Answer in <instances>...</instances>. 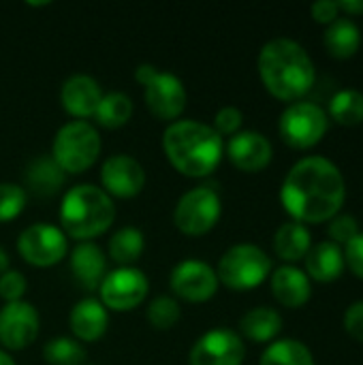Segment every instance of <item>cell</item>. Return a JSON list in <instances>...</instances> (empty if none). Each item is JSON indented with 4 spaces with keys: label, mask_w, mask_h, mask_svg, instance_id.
Wrapping results in <instances>:
<instances>
[{
    "label": "cell",
    "mask_w": 363,
    "mask_h": 365,
    "mask_svg": "<svg viewBox=\"0 0 363 365\" xmlns=\"http://www.w3.org/2000/svg\"><path fill=\"white\" fill-rule=\"evenodd\" d=\"M216 276L231 291H250L272 276V259L255 244H237L220 257Z\"/></svg>",
    "instance_id": "cell-6"
},
{
    "label": "cell",
    "mask_w": 363,
    "mask_h": 365,
    "mask_svg": "<svg viewBox=\"0 0 363 365\" xmlns=\"http://www.w3.org/2000/svg\"><path fill=\"white\" fill-rule=\"evenodd\" d=\"M342 126H357L363 122V94L359 90L347 88L334 94L329 101V115Z\"/></svg>",
    "instance_id": "cell-29"
},
{
    "label": "cell",
    "mask_w": 363,
    "mask_h": 365,
    "mask_svg": "<svg viewBox=\"0 0 363 365\" xmlns=\"http://www.w3.org/2000/svg\"><path fill=\"white\" fill-rule=\"evenodd\" d=\"M180 317H182V310H180V304L173 297L160 295V297L152 299L150 306H148V323L158 331L173 329L178 325Z\"/></svg>",
    "instance_id": "cell-31"
},
{
    "label": "cell",
    "mask_w": 363,
    "mask_h": 365,
    "mask_svg": "<svg viewBox=\"0 0 363 365\" xmlns=\"http://www.w3.org/2000/svg\"><path fill=\"white\" fill-rule=\"evenodd\" d=\"M306 276L317 282H334L344 274V250L334 242H319L312 244L306 259Z\"/></svg>",
    "instance_id": "cell-21"
},
{
    "label": "cell",
    "mask_w": 363,
    "mask_h": 365,
    "mask_svg": "<svg viewBox=\"0 0 363 365\" xmlns=\"http://www.w3.org/2000/svg\"><path fill=\"white\" fill-rule=\"evenodd\" d=\"M344 329L355 342L363 344V299L351 304L344 312Z\"/></svg>",
    "instance_id": "cell-37"
},
{
    "label": "cell",
    "mask_w": 363,
    "mask_h": 365,
    "mask_svg": "<svg viewBox=\"0 0 363 365\" xmlns=\"http://www.w3.org/2000/svg\"><path fill=\"white\" fill-rule=\"evenodd\" d=\"M156 71H158V68H156L154 64H139V66L135 68V79H137L141 86H145V83L156 75Z\"/></svg>",
    "instance_id": "cell-39"
},
{
    "label": "cell",
    "mask_w": 363,
    "mask_h": 365,
    "mask_svg": "<svg viewBox=\"0 0 363 365\" xmlns=\"http://www.w3.org/2000/svg\"><path fill=\"white\" fill-rule=\"evenodd\" d=\"M329 118L323 107L308 101L291 103L278 120L282 141L293 150H310L325 137Z\"/></svg>",
    "instance_id": "cell-7"
},
{
    "label": "cell",
    "mask_w": 363,
    "mask_h": 365,
    "mask_svg": "<svg viewBox=\"0 0 363 365\" xmlns=\"http://www.w3.org/2000/svg\"><path fill=\"white\" fill-rule=\"evenodd\" d=\"M242 124H244V113L237 109V107H223V109H218V113H216V118H214V130L220 135V137H233V135H237L240 133V128H242Z\"/></svg>",
    "instance_id": "cell-35"
},
{
    "label": "cell",
    "mask_w": 363,
    "mask_h": 365,
    "mask_svg": "<svg viewBox=\"0 0 363 365\" xmlns=\"http://www.w3.org/2000/svg\"><path fill=\"white\" fill-rule=\"evenodd\" d=\"M240 331L246 340L255 344L274 342L276 336L282 331V317L278 310L267 306L255 308L240 319Z\"/></svg>",
    "instance_id": "cell-22"
},
{
    "label": "cell",
    "mask_w": 363,
    "mask_h": 365,
    "mask_svg": "<svg viewBox=\"0 0 363 365\" xmlns=\"http://www.w3.org/2000/svg\"><path fill=\"white\" fill-rule=\"evenodd\" d=\"M274 150L270 139L257 130H240L227 141V158L244 173H259L272 163Z\"/></svg>",
    "instance_id": "cell-16"
},
{
    "label": "cell",
    "mask_w": 363,
    "mask_h": 365,
    "mask_svg": "<svg viewBox=\"0 0 363 365\" xmlns=\"http://www.w3.org/2000/svg\"><path fill=\"white\" fill-rule=\"evenodd\" d=\"M327 233H329V242L334 244H349L357 233H359V225L355 220V216H349V214H338L329 220V227H327Z\"/></svg>",
    "instance_id": "cell-34"
},
{
    "label": "cell",
    "mask_w": 363,
    "mask_h": 365,
    "mask_svg": "<svg viewBox=\"0 0 363 365\" xmlns=\"http://www.w3.org/2000/svg\"><path fill=\"white\" fill-rule=\"evenodd\" d=\"M101 145V135L90 122L71 120L56 133L51 158L66 175H79L96 163Z\"/></svg>",
    "instance_id": "cell-5"
},
{
    "label": "cell",
    "mask_w": 363,
    "mask_h": 365,
    "mask_svg": "<svg viewBox=\"0 0 363 365\" xmlns=\"http://www.w3.org/2000/svg\"><path fill=\"white\" fill-rule=\"evenodd\" d=\"M26 291H28V280L21 272L6 269L0 276V299H4V304L21 302Z\"/></svg>",
    "instance_id": "cell-33"
},
{
    "label": "cell",
    "mask_w": 363,
    "mask_h": 365,
    "mask_svg": "<svg viewBox=\"0 0 363 365\" xmlns=\"http://www.w3.org/2000/svg\"><path fill=\"white\" fill-rule=\"evenodd\" d=\"M257 68L265 90L287 103L302 101L317 79L315 62L308 51L297 41L285 36L272 38L261 47Z\"/></svg>",
    "instance_id": "cell-2"
},
{
    "label": "cell",
    "mask_w": 363,
    "mask_h": 365,
    "mask_svg": "<svg viewBox=\"0 0 363 365\" xmlns=\"http://www.w3.org/2000/svg\"><path fill=\"white\" fill-rule=\"evenodd\" d=\"M0 365H15L13 357L6 351H2V349H0Z\"/></svg>",
    "instance_id": "cell-42"
},
{
    "label": "cell",
    "mask_w": 363,
    "mask_h": 365,
    "mask_svg": "<svg viewBox=\"0 0 363 365\" xmlns=\"http://www.w3.org/2000/svg\"><path fill=\"white\" fill-rule=\"evenodd\" d=\"M41 329V317L30 302H13L0 308V346L6 351L28 349Z\"/></svg>",
    "instance_id": "cell-12"
},
{
    "label": "cell",
    "mask_w": 363,
    "mask_h": 365,
    "mask_svg": "<svg viewBox=\"0 0 363 365\" xmlns=\"http://www.w3.org/2000/svg\"><path fill=\"white\" fill-rule=\"evenodd\" d=\"M71 272L86 291H96L107 274L105 252L94 242H79L71 252Z\"/></svg>",
    "instance_id": "cell-20"
},
{
    "label": "cell",
    "mask_w": 363,
    "mask_h": 365,
    "mask_svg": "<svg viewBox=\"0 0 363 365\" xmlns=\"http://www.w3.org/2000/svg\"><path fill=\"white\" fill-rule=\"evenodd\" d=\"M150 291L145 274L137 267H118L105 274L98 287V302L113 312L135 310Z\"/></svg>",
    "instance_id": "cell-10"
},
{
    "label": "cell",
    "mask_w": 363,
    "mask_h": 365,
    "mask_svg": "<svg viewBox=\"0 0 363 365\" xmlns=\"http://www.w3.org/2000/svg\"><path fill=\"white\" fill-rule=\"evenodd\" d=\"M143 248H145L143 233L135 227H122L109 240L107 250H109V257L113 263H118L120 267H133V263H137L141 259Z\"/></svg>",
    "instance_id": "cell-26"
},
{
    "label": "cell",
    "mask_w": 363,
    "mask_h": 365,
    "mask_svg": "<svg viewBox=\"0 0 363 365\" xmlns=\"http://www.w3.org/2000/svg\"><path fill=\"white\" fill-rule=\"evenodd\" d=\"M6 269H11V261H9L6 250H2V248H0V276H2Z\"/></svg>",
    "instance_id": "cell-41"
},
{
    "label": "cell",
    "mask_w": 363,
    "mask_h": 365,
    "mask_svg": "<svg viewBox=\"0 0 363 365\" xmlns=\"http://www.w3.org/2000/svg\"><path fill=\"white\" fill-rule=\"evenodd\" d=\"M17 252L32 267H51L68 255V237L60 227L36 222L19 233Z\"/></svg>",
    "instance_id": "cell-9"
},
{
    "label": "cell",
    "mask_w": 363,
    "mask_h": 365,
    "mask_svg": "<svg viewBox=\"0 0 363 365\" xmlns=\"http://www.w3.org/2000/svg\"><path fill=\"white\" fill-rule=\"evenodd\" d=\"M169 287L175 297L190 304H203L216 295L220 282L212 265L197 259H186L171 269Z\"/></svg>",
    "instance_id": "cell-11"
},
{
    "label": "cell",
    "mask_w": 363,
    "mask_h": 365,
    "mask_svg": "<svg viewBox=\"0 0 363 365\" xmlns=\"http://www.w3.org/2000/svg\"><path fill=\"white\" fill-rule=\"evenodd\" d=\"M163 150L175 171L186 178L210 175L225 156L223 137L197 120H175L163 133Z\"/></svg>",
    "instance_id": "cell-3"
},
{
    "label": "cell",
    "mask_w": 363,
    "mask_h": 365,
    "mask_svg": "<svg viewBox=\"0 0 363 365\" xmlns=\"http://www.w3.org/2000/svg\"><path fill=\"white\" fill-rule=\"evenodd\" d=\"M310 13L315 17V21L319 24H332L340 17V9H338V2L336 0H319L310 6Z\"/></svg>",
    "instance_id": "cell-38"
},
{
    "label": "cell",
    "mask_w": 363,
    "mask_h": 365,
    "mask_svg": "<svg viewBox=\"0 0 363 365\" xmlns=\"http://www.w3.org/2000/svg\"><path fill=\"white\" fill-rule=\"evenodd\" d=\"M323 41H325V49L329 51L332 58L347 60V58H353L359 51L362 30H359V26L353 19L338 17L336 21H332L327 26Z\"/></svg>",
    "instance_id": "cell-25"
},
{
    "label": "cell",
    "mask_w": 363,
    "mask_h": 365,
    "mask_svg": "<svg viewBox=\"0 0 363 365\" xmlns=\"http://www.w3.org/2000/svg\"><path fill=\"white\" fill-rule=\"evenodd\" d=\"M270 287H272L276 302L285 308H291V310L306 306L310 302V295H312L310 278L306 276V272H302L295 265L278 267L270 278Z\"/></svg>",
    "instance_id": "cell-19"
},
{
    "label": "cell",
    "mask_w": 363,
    "mask_h": 365,
    "mask_svg": "<svg viewBox=\"0 0 363 365\" xmlns=\"http://www.w3.org/2000/svg\"><path fill=\"white\" fill-rule=\"evenodd\" d=\"M66 182V173L53 163L51 156L34 158L26 169V186L36 197H53Z\"/></svg>",
    "instance_id": "cell-23"
},
{
    "label": "cell",
    "mask_w": 363,
    "mask_h": 365,
    "mask_svg": "<svg viewBox=\"0 0 363 365\" xmlns=\"http://www.w3.org/2000/svg\"><path fill=\"white\" fill-rule=\"evenodd\" d=\"M259 365H315V357L304 342L282 338L263 351Z\"/></svg>",
    "instance_id": "cell-27"
},
{
    "label": "cell",
    "mask_w": 363,
    "mask_h": 365,
    "mask_svg": "<svg viewBox=\"0 0 363 365\" xmlns=\"http://www.w3.org/2000/svg\"><path fill=\"white\" fill-rule=\"evenodd\" d=\"M344 263L347 267L363 280V233L359 231L347 246H344Z\"/></svg>",
    "instance_id": "cell-36"
},
{
    "label": "cell",
    "mask_w": 363,
    "mask_h": 365,
    "mask_svg": "<svg viewBox=\"0 0 363 365\" xmlns=\"http://www.w3.org/2000/svg\"><path fill=\"white\" fill-rule=\"evenodd\" d=\"M68 327L77 342H98L109 327V312L98 299L86 297L73 306Z\"/></svg>",
    "instance_id": "cell-18"
},
{
    "label": "cell",
    "mask_w": 363,
    "mask_h": 365,
    "mask_svg": "<svg viewBox=\"0 0 363 365\" xmlns=\"http://www.w3.org/2000/svg\"><path fill=\"white\" fill-rule=\"evenodd\" d=\"M347 199V184L340 169L323 156L297 160L280 186V203L302 225L329 222Z\"/></svg>",
    "instance_id": "cell-1"
},
{
    "label": "cell",
    "mask_w": 363,
    "mask_h": 365,
    "mask_svg": "<svg viewBox=\"0 0 363 365\" xmlns=\"http://www.w3.org/2000/svg\"><path fill=\"white\" fill-rule=\"evenodd\" d=\"M94 118L103 128H111V130L122 128L133 118V101H131V96L124 94V92L103 94Z\"/></svg>",
    "instance_id": "cell-28"
},
{
    "label": "cell",
    "mask_w": 363,
    "mask_h": 365,
    "mask_svg": "<svg viewBox=\"0 0 363 365\" xmlns=\"http://www.w3.org/2000/svg\"><path fill=\"white\" fill-rule=\"evenodd\" d=\"M246 357V346L242 336L218 327L205 331L195 346L190 349L188 364L190 365H242Z\"/></svg>",
    "instance_id": "cell-13"
},
{
    "label": "cell",
    "mask_w": 363,
    "mask_h": 365,
    "mask_svg": "<svg viewBox=\"0 0 363 365\" xmlns=\"http://www.w3.org/2000/svg\"><path fill=\"white\" fill-rule=\"evenodd\" d=\"M101 184L109 197L133 199L145 186V171L137 158L128 154H111L101 167Z\"/></svg>",
    "instance_id": "cell-15"
},
{
    "label": "cell",
    "mask_w": 363,
    "mask_h": 365,
    "mask_svg": "<svg viewBox=\"0 0 363 365\" xmlns=\"http://www.w3.org/2000/svg\"><path fill=\"white\" fill-rule=\"evenodd\" d=\"M220 214V195L212 186H197L180 197L173 210V225L188 237H201L218 225Z\"/></svg>",
    "instance_id": "cell-8"
},
{
    "label": "cell",
    "mask_w": 363,
    "mask_h": 365,
    "mask_svg": "<svg viewBox=\"0 0 363 365\" xmlns=\"http://www.w3.org/2000/svg\"><path fill=\"white\" fill-rule=\"evenodd\" d=\"M43 359L47 365H81L86 361V351L75 338L58 336L43 346Z\"/></svg>",
    "instance_id": "cell-30"
},
{
    "label": "cell",
    "mask_w": 363,
    "mask_h": 365,
    "mask_svg": "<svg viewBox=\"0 0 363 365\" xmlns=\"http://www.w3.org/2000/svg\"><path fill=\"white\" fill-rule=\"evenodd\" d=\"M338 9L344 11L349 17L353 15H363V0H340L338 2Z\"/></svg>",
    "instance_id": "cell-40"
},
{
    "label": "cell",
    "mask_w": 363,
    "mask_h": 365,
    "mask_svg": "<svg viewBox=\"0 0 363 365\" xmlns=\"http://www.w3.org/2000/svg\"><path fill=\"white\" fill-rule=\"evenodd\" d=\"M145 88V105L150 113L163 122H175L186 109V88L180 77L173 73L156 71V75L143 86Z\"/></svg>",
    "instance_id": "cell-14"
},
{
    "label": "cell",
    "mask_w": 363,
    "mask_h": 365,
    "mask_svg": "<svg viewBox=\"0 0 363 365\" xmlns=\"http://www.w3.org/2000/svg\"><path fill=\"white\" fill-rule=\"evenodd\" d=\"M101 98H103V90L98 81L90 75H73L62 83L60 90L62 107L75 120L88 122V118L96 113Z\"/></svg>",
    "instance_id": "cell-17"
},
{
    "label": "cell",
    "mask_w": 363,
    "mask_h": 365,
    "mask_svg": "<svg viewBox=\"0 0 363 365\" xmlns=\"http://www.w3.org/2000/svg\"><path fill=\"white\" fill-rule=\"evenodd\" d=\"M310 246H312V237L308 227L295 220L280 225L274 235V252L287 263H297L306 259Z\"/></svg>",
    "instance_id": "cell-24"
},
{
    "label": "cell",
    "mask_w": 363,
    "mask_h": 365,
    "mask_svg": "<svg viewBox=\"0 0 363 365\" xmlns=\"http://www.w3.org/2000/svg\"><path fill=\"white\" fill-rule=\"evenodd\" d=\"M116 220L113 199L94 184H77L64 192L60 203V225L66 237L90 242L103 235Z\"/></svg>",
    "instance_id": "cell-4"
},
{
    "label": "cell",
    "mask_w": 363,
    "mask_h": 365,
    "mask_svg": "<svg viewBox=\"0 0 363 365\" xmlns=\"http://www.w3.org/2000/svg\"><path fill=\"white\" fill-rule=\"evenodd\" d=\"M28 203L26 188L11 182H0V222L15 220Z\"/></svg>",
    "instance_id": "cell-32"
}]
</instances>
